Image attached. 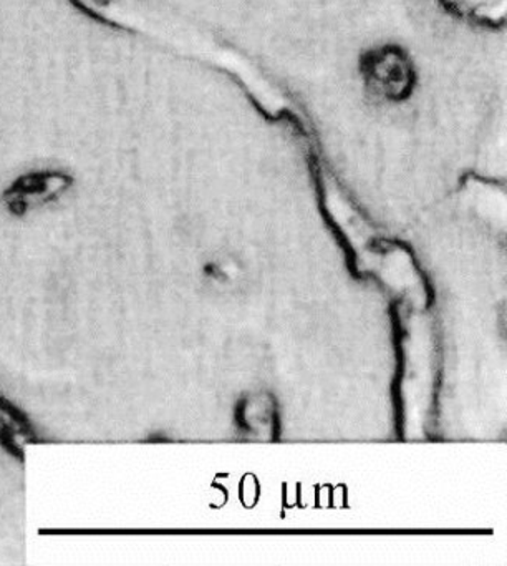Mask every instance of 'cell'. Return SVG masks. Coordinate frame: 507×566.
<instances>
[]
</instances>
